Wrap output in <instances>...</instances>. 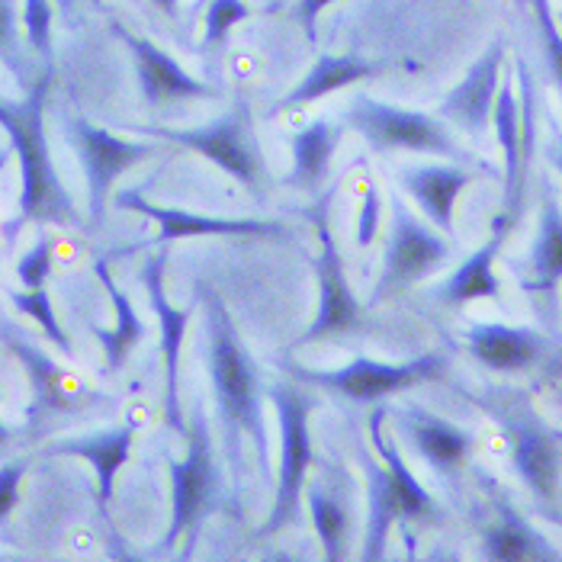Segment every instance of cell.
I'll list each match as a JSON object with an SVG mask.
<instances>
[{"instance_id":"1","label":"cell","mask_w":562,"mask_h":562,"mask_svg":"<svg viewBox=\"0 0 562 562\" xmlns=\"http://www.w3.org/2000/svg\"><path fill=\"white\" fill-rule=\"evenodd\" d=\"M52 68L33 81L23 100L0 97V126L7 132L16 161H20V210L10 228L26 222H52V225H78V210L58 177V168L45 138V100L52 90Z\"/></svg>"},{"instance_id":"2","label":"cell","mask_w":562,"mask_h":562,"mask_svg":"<svg viewBox=\"0 0 562 562\" xmlns=\"http://www.w3.org/2000/svg\"><path fill=\"white\" fill-rule=\"evenodd\" d=\"M203 315H206V341H210V373L216 395L218 422L228 440V453L238 457V437H251L260 463H267V428L260 415V376L251 353L241 345V335L228 315L216 290H203Z\"/></svg>"},{"instance_id":"3","label":"cell","mask_w":562,"mask_h":562,"mask_svg":"<svg viewBox=\"0 0 562 562\" xmlns=\"http://www.w3.org/2000/svg\"><path fill=\"white\" fill-rule=\"evenodd\" d=\"M479 405L502 425L520 482L547 518L562 520V434L520 392H488Z\"/></svg>"},{"instance_id":"4","label":"cell","mask_w":562,"mask_h":562,"mask_svg":"<svg viewBox=\"0 0 562 562\" xmlns=\"http://www.w3.org/2000/svg\"><path fill=\"white\" fill-rule=\"evenodd\" d=\"M390 241L383 251L380 277L370 293V308L390 303L395 296L408 293L412 286L425 283L453 258V241L440 235L431 222L415 216L398 193H390Z\"/></svg>"},{"instance_id":"5","label":"cell","mask_w":562,"mask_h":562,"mask_svg":"<svg viewBox=\"0 0 562 562\" xmlns=\"http://www.w3.org/2000/svg\"><path fill=\"white\" fill-rule=\"evenodd\" d=\"M345 123L357 132L376 155L415 151V155H440L453 165L467 161L463 145L453 138L443 120L418 110H402L376 97H353L345 110Z\"/></svg>"},{"instance_id":"6","label":"cell","mask_w":562,"mask_h":562,"mask_svg":"<svg viewBox=\"0 0 562 562\" xmlns=\"http://www.w3.org/2000/svg\"><path fill=\"white\" fill-rule=\"evenodd\" d=\"M267 398L273 402L277 412V425H280V460H277V492H273V508L270 518L263 520L260 537H273L283 527H290L300 515V502H303L308 470L315 460V447H312V425H308V412L312 402L303 390L277 383L267 390Z\"/></svg>"},{"instance_id":"7","label":"cell","mask_w":562,"mask_h":562,"mask_svg":"<svg viewBox=\"0 0 562 562\" xmlns=\"http://www.w3.org/2000/svg\"><path fill=\"white\" fill-rule=\"evenodd\" d=\"M218 502V463L203 402L190 415L187 453L171 463V527L161 553H171L183 537H193Z\"/></svg>"},{"instance_id":"8","label":"cell","mask_w":562,"mask_h":562,"mask_svg":"<svg viewBox=\"0 0 562 562\" xmlns=\"http://www.w3.org/2000/svg\"><path fill=\"white\" fill-rule=\"evenodd\" d=\"M447 370H450V360L440 350H428L405 363H380L373 357H353L347 367H338V370H308V367L290 363V376L303 380L308 386L347 395L353 402H383L392 395L428 386L434 380H443Z\"/></svg>"},{"instance_id":"9","label":"cell","mask_w":562,"mask_h":562,"mask_svg":"<svg viewBox=\"0 0 562 562\" xmlns=\"http://www.w3.org/2000/svg\"><path fill=\"white\" fill-rule=\"evenodd\" d=\"M183 145L190 151H196L200 158L213 161L218 171H225L232 180H238L245 190L263 193V155H260L258 132H255V116L251 106L241 100L235 103L225 116H218L216 123L206 126H193V130H171V126H151L142 130Z\"/></svg>"},{"instance_id":"10","label":"cell","mask_w":562,"mask_h":562,"mask_svg":"<svg viewBox=\"0 0 562 562\" xmlns=\"http://www.w3.org/2000/svg\"><path fill=\"white\" fill-rule=\"evenodd\" d=\"M518 75L520 97L515 93V81L502 78L498 97H495V135L505 155V222L515 225V218L520 216V203H524V183H527V165H530V151H533V135H537V87L530 78L527 61L518 58L515 65Z\"/></svg>"},{"instance_id":"11","label":"cell","mask_w":562,"mask_h":562,"mask_svg":"<svg viewBox=\"0 0 562 562\" xmlns=\"http://www.w3.org/2000/svg\"><path fill=\"white\" fill-rule=\"evenodd\" d=\"M65 135L71 142V148L78 151V161L85 168L87 180V210H90V222H103L106 213V200L113 193V183L120 173L132 171L135 165H142L145 158L158 155L155 142H132V138H120L103 126H93L85 116L68 120Z\"/></svg>"},{"instance_id":"12","label":"cell","mask_w":562,"mask_h":562,"mask_svg":"<svg viewBox=\"0 0 562 562\" xmlns=\"http://www.w3.org/2000/svg\"><path fill=\"white\" fill-rule=\"evenodd\" d=\"M0 341L10 347V353L23 363L33 390V405H30V428H43L55 418H68L81 412L87 402H100L103 395L93 392L85 380H78L68 367H61L52 353L33 345L13 328H0Z\"/></svg>"},{"instance_id":"13","label":"cell","mask_w":562,"mask_h":562,"mask_svg":"<svg viewBox=\"0 0 562 562\" xmlns=\"http://www.w3.org/2000/svg\"><path fill=\"white\" fill-rule=\"evenodd\" d=\"M312 218H315L318 241H322V251H318V286H322V293H318L315 322L305 328V335L296 345H312V341H322V338H341V335L367 328V308L353 296V290L347 283L341 248H338L335 232H331L328 196L318 203V210H315Z\"/></svg>"},{"instance_id":"14","label":"cell","mask_w":562,"mask_h":562,"mask_svg":"<svg viewBox=\"0 0 562 562\" xmlns=\"http://www.w3.org/2000/svg\"><path fill=\"white\" fill-rule=\"evenodd\" d=\"M116 206L142 213L158 225V241H187V238H283L286 228L280 222H263V218H218L200 216L190 210L161 206L145 196L142 187H126L116 193Z\"/></svg>"},{"instance_id":"15","label":"cell","mask_w":562,"mask_h":562,"mask_svg":"<svg viewBox=\"0 0 562 562\" xmlns=\"http://www.w3.org/2000/svg\"><path fill=\"white\" fill-rule=\"evenodd\" d=\"M110 26H113V36L132 52L135 75H138V90H142V100L148 106H168V103H180V100L216 97V87L193 78L158 43H151L145 36H135L123 23H110Z\"/></svg>"},{"instance_id":"16","label":"cell","mask_w":562,"mask_h":562,"mask_svg":"<svg viewBox=\"0 0 562 562\" xmlns=\"http://www.w3.org/2000/svg\"><path fill=\"white\" fill-rule=\"evenodd\" d=\"M502 78H505V40H495L467 71V78L443 97V103L437 106V120L467 132L470 138H482L492 126Z\"/></svg>"},{"instance_id":"17","label":"cell","mask_w":562,"mask_h":562,"mask_svg":"<svg viewBox=\"0 0 562 562\" xmlns=\"http://www.w3.org/2000/svg\"><path fill=\"white\" fill-rule=\"evenodd\" d=\"M165 267L168 255H151L145 260L142 270V283L148 290V303L151 312L158 315V338H161V357H165V418L173 431H183V418H180V353L187 341V328H190V308H180L168 300L165 290Z\"/></svg>"},{"instance_id":"18","label":"cell","mask_w":562,"mask_h":562,"mask_svg":"<svg viewBox=\"0 0 562 562\" xmlns=\"http://www.w3.org/2000/svg\"><path fill=\"white\" fill-rule=\"evenodd\" d=\"M398 422V431L405 434V440L412 443V450L431 467L440 479H457L470 457H473V434L440 415L428 412L425 405H402L392 412Z\"/></svg>"},{"instance_id":"19","label":"cell","mask_w":562,"mask_h":562,"mask_svg":"<svg viewBox=\"0 0 562 562\" xmlns=\"http://www.w3.org/2000/svg\"><path fill=\"white\" fill-rule=\"evenodd\" d=\"M476 177L463 165H405L395 171L398 190L422 210V216L447 238L457 228V200Z\"/></svg>"},{"instance_id":"20","label":"cell","mask_w":562,"mask_h":562,"mask_svg":"<svg viewBox=\"0 0 562 562\" xmlns=\"http://www.w3.org/2000/svg\"><path fill=\"white\" fill-rule=\"evenodd\" d=\"M467 347L485 370L495 373H524L533 370L547 353L550 341L537 328L505 325V322H476L467 328Z\"/></svg>"},{"instance_id":"21","label":"cell","mask_w":562,"mask_h":562,"mask_svg":"<svg viewBox=\"0 0 562 562\" xmlns=\"http://www.w3.org/2000/svg\"><path fill=\"white\" fill-rule=\"evenodd\" d=\"M392 65L386 61H373V58H360V55H318V61L303 75V81L293 87L286 97H280L267 116H280V113H293V110H303L312 106L345 87L360 85L367 78H376L383 71H390Z\"/></svg>"},{"instance_id":"22","label":"cell","mask_w":562,"mask_h":562,"mask_svg":"<svg viewBox=\"0 0 562 562\" xmlns=\"http://www.w3.org/2000/svg\"><path fill=\"white\" fill-rule=\"evenodd\" d=\"M482 562H562V550L515 505L498 502L495 518L482 530Z\"/></svg>"},{"instance_id":"23","label":"cell","mask_w":562,"mask_h":562,"mask_svg":"<svg viewBox=\"0 0 562 562\" xmlns=\"http://www.w3.org/2000/svg\"><path fill=\"white\" fill-rule=\"evenodd\" d=\"M390 405H376L367 418V434H370V447L376 450V457L383 460V467L390 470L392 485L398 488L402 508H405V524H431L437 520V502L434 495L422 485V479L415 476V470L405 463L398 443L386 434V422H390Z\"/></svg>"},{"instance_id":"24","label":"cell","mask_w":562,"mask_h":562,"mask_svg":"<svg viewBox=\"0 0 562 562\" xmlns=\"http://www.w3.org/2000/svg\"><path fill=\"white\" fill-rule=\"evenodd\" d=\"M508 228H512V222L502 218L498 228H495V235H492L479 251H473L470 258L463 260V263L450 273V280L440 283V286L434 290V296L443 305H453V308L476 303V300L502 303V280H498V273H495V260L502 255V245H505Z\"/></svg>"},{"instance_id":"25","label":"cell","mask_w":562,"mask_h":562,"mask_svg":"<svg viewBox=\"0 0 562 562\" xmlns=\"http://www.w3.org/2000/svg\"><path fill=\"white\" fill-rule=\"evenodd\" d=\"M132 440L135 431L130 425L120 428H106V431L87 434V437H68L48 447V453H65V457H81L93 467L97 476V492H100V505H110L113 498V485L123 470V463L130 460Z\"/></svg>"},{"instance_id":"26","label":"cell","mask_w":562,"mask_h":562,"mask_svg":"<svg viewBox=\"0 0 562 562\" xmlns=\"http://www.w3.org/2000/svg\"><path fill=\"white\" fill-rule=\"evenodd\" d=\"M562 283V206L550 183L540 193V225L530 251V280L524 283L527 293L553 300Z\"/></svg>"},{"instance_id":"27","label":"cell","mask_w":562,"mask_h":562,"mask_svg":"<svg viewBox=\"0 0 562 562\" xmlns=\"http://www.w3.org/2000/svg\"><path fill=\"white\" fill-rule=\"evenodd\" d=\"M93 273H97V280L103 283V290H106V296H110V305H113V312H116V325L97 331V341L103 347V360H106L103 370H106V376H113V373H120V370L126 367L132 350L142 345L145 325H142L135 305H132L130 293L116 283L110 263L103 258H97L93 260Z\"/></svg>"},{"instance_id":"28","label":"cell","mask_w":562,"mask_h":562,"mask_svg":"<svg viewBox=\"0 0 562 562\" xmlns=\"http://www.w3.org/2000/svg\"><path fill=\"white\" fill-rule=\"evenodd\" d=\"M363 470H367L370 518H367L360 562H386V540H390L395 524H405V508H402L398 488L392 485L390 470L383 463H376L370 453H363Z\"/></svg>"},{"instance_id":"29","label":"cell","mask_w":562,"mask_h":562,"mask_svg":"<svg viewBox=\"0 0 562 562\" xmlns=\"http://www.w3.org/2000/svg\"><path fill=\"white\" fill-rule=\"evenodd\" d=\"M345 130L335 120H312L308 126L293 132V171H290V187L296 190H318L322 180L331 171L335 151L341 148Z\"/></svg>"},{"instance_id":"30","label":"cell","mask_w":562,"mask_h":562,"mask_svg":"<svg viewBox=\"0 0 562 562\" xmlns=\"http://www.w3.org/2000/svg\"><path fill=\"white\" fill-rule=\"evenodd\" d=\"M308 518L322 543V562H347L350 550V505L341 492H331L322 479L305 482Z\"/></svg>"},{"instance_id":"31","label":"cell","mask_w":562,"mask_h":562,"mask_svg":"<svg viewBox=\"0 0 562 562\" xmlns=\"http://www.w3.org/2000/svg\"><path fill=\"white\" fill-rule=\"evenodd\" d=\"M10 303L16 305V312L30 315V318L43 328L45 338L55 345V350H58L65 360L75 357V345H71V338L65 335V328H61V322H58V315H55V305H52L48 290H13V293H10Z\"/></svg>"},{"instance_id":"32","label":"cell","mask_w":562,"mask_h":562,"mask_svg":"<svg viewBox=\"0 0 562 562\" xmlns=\"http://www.w3.org/2000/svg\"><path fill=\"white\" fill-rule=\"evenodd\" d=\"M16 3L20 0H0V65L20 85L33 87V81H30V61H26L20 26H16Z\"/></svg>"},{"instance_id":"33","label":"cell","mask_w":562,"mask_h":562,"mask_svg":"<svg viewBox=\"0 0 562 562\" xmlns=\"http://www.w3.org/2000/svg\"><path fill=\"white\" fill-rule=\"evenodd\" d=\"M55 23V3L52 0H23V33L30 48L52 68V26Z\"/></svg>"},{"instance_id":"34","label":"cell","mask_w":562,"mask_h":562,"mask_svg":"<svg viewBox=\"0 0 562 562\" xmlns=\"http://www.w3.org/2000/svg\"><path fill=\"white\" fill-rule=\"evenodd\" d=\"M251 16L248 0H210L206 16H203V45H222L228 33Z\"/></svg>"},{"instance_id":"35","label":"cell","mask_w":562,"mask_h":562,"mask_svg":"<svg viewBox=\"0 0 562 562\" xmlns=\"http://www.w3.org/2000/svg\"><path fill=\"white\" fill-rule=\"evenodd\" d=\"M533 10H537V26H540V43H543V55H547V65H550V75L560 87L562 93V33L557 16H553V7L550 0H533Z\"/></svg>"},{"instance_id":"36","label":"cell","mask_w":562,"mask_h":562,"mask_svg":"<svg viewBox=\"0 0 562 562\" xmlns=\"http://www.w3.org/2000/svg\"><path fill=\"white\" fill-rule=\"evenodd\" d=\"M48 277H52V238L40 235L36 245L16 263V280L23 290H45Z\"/></svg>"},{"instance_id":"37","label":"cell","mask_w":562,"mask_h":562,"mask_svg":"<svg viewBox=\"0 0 562 562\" xmlns=\"http://www.w3.org/2000/svg\"><path fill=\"white\" fill-rule=\"evenodd\" d=\"M380 228V190L376 183L367 177V190H363V203H360V218H357V245L370 248Z\"/></svg>"},{"instance_id":"38","label":"cell","mask_w":562,"mask_h":562,"mask_svg":"<svg viewBox=\"0 0 562 562\" xmlns=\"http://www.w3.org/2000/svg\"><path fill=\"white\" fill-rule=\"evenodd\" d=\"M23 476H26V463L23 460H13V463L0 467V524L13 515V508L20 502Z\"/></svg>"},{"instance_id":"39","label":"cell","mask_w":562,"mask_h":562,"mask_svg":"<svg viewBox=\"0 0 562 562\" xmlns=\"http://www.w3.org/2000/svg\"><path fill=\"white\" fill-rule=\"evenodd\" d=\"M335 0H300V23H303V33L308 43L318 40V16L331 7Z\"/></svg>"},{"instance_id":"40","label":"cell","mask_w":562,"mask_h":562,"mask_svg":"<svg viewBox=\"0 0 562 562\" xmlns=\"http://www.w3.org/2000/svg\"><path fill=\"white\" fill-rule=\"evenodd\" d=\"M110 553H113V560L116 562H145V560H138V557H132L130 550L123 547V540H120V537H113V540H110Z\"/></svg>"},{"instance_id":"41","label":"cell","mask_w":562,"mask_h":562,"mask_svg":"<svg viewBox=\"0 0 562 562\" xmlns=\"http://www.w3.org/2000/svg\"><path fill=\"white\" fill-rule=\"evenodd\" d=\"M550 165H553L562 177V132H557V142L550 145Z\"/></svg>"},{"instance_id":"42","label":"cell","mask_w":562,"mask_h":562,"mask_svg":"<svg viewBox=\"0 0 562 562\" xmlns=\"http://www.w3.org/2000/svg\"><path fill=\"white\" fill-rule=\"evenodd\" d=\"M151 3H155L165 16H171V20L180 13V0H151Z\"/></svg>"},{"instance_id":"43","label":"cell","mask_w":562,"mask_h":562,"mask_svg":"<svg viewBox=\"0 0 562 562\" xmlns=\"http://www.w3.org/2000/svg\"><path fill=\"white\" fill-rule=\"evenodd\" d=\"M260 562H300V557L286 553V550H277V553H267Z\"/></svg>"},{"instance_id":"44","label":"cell","mask_w":562,"mask_h":562,"mask_svg":"<svg viewBox=\"0 0 562 562\" xmlns=\"http://www.w3.org/2000/svg\"><path fill=\"white\" fill-rule=\"evenodd\" d=\"M58 3V10H61V16H71V10L81 3V0H55Z\"/></svg>"},{"instance_id":"45","label":"cell","mask_w":562,"mask_h":562,"mask_svg":"<svg viewBox=\"0 0 562 562\" xmlns=\"http://www.w3.org/2000/svg\"><path fill=\"white\" fill-rule=\"evenodd\" d=\"M206 7H210V0H196V3H193V10H190V13H193V16H200V13H203V10H206Z\"/></svg>"},{"instance_id":"46","label":"cell","mask_w":562,"mask_h":562,"mask_svg":"<svg viewBox=\"0 0 562 562\" xmlns=\"http://www.w3.org/2000/svg\"><path fill=\"white\" fill-rule=\"evenodd\" d=\"M7 440H10V428H7V425H3V422H0V447H3V443H7Z\"/></svg>"},{"instance_id":"47","label":"cell","mask_w":562,"mask_h":562,"mask_svg":"<svg viewBox=\"0 0 562 562\" xmlns=\"http://www.w3.org/2000/svg\"><path fill=\"white\" fill-rule=\"evenodd\" d=\"M447 562H457V560H447Z\"/></svg>"}]
</instances>
